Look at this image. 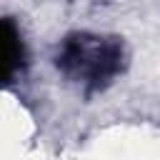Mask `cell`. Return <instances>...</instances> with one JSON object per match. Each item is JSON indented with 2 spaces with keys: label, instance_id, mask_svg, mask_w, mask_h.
<instances>
[{
  "label": "cell",
  "instance_id": "7a4b0ae2",
  "mask_svg": "<svg viewBox=\"0 0 160 160\" xmlns=\"http://www.w3.org/2000/svg\"><path fill=\"white\" fill-rule=\"evenodd\" d=\"M20 65H22V40H20V32L15 30L12 20L8 18L2 22V78H5V82L12 80V75Z\"/></svg>",
  "mask_w": 160,
  "mask_h": 160
},
{
  "label": "cell",
  "instance_id": "6da1fadb",
  "mask_svg": "<svg viewBox=\"0 0 160 160\" xmlns=\"http://www.w3.org/2000/svg\"><path fill=\"white\" fill-rule=\"evenodd\" d=\"M55 65L68 80L85 85L88 92H95L108 88L112 78L122 70L125 65L122 42L118 38L72 32L62 40Z\"/></svg>",
  "mask_w": 160,
  "mask_h": 160
}]
</instances>
